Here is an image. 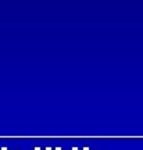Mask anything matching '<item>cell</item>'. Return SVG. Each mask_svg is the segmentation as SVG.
Returning a JSON list of instances; mask_svg holds the SVG:
<instances>
[{
	"label": "cell",
	"instance_id": "cell-2",
	"mask_svg": "<svg viewBox=\"0 0 143 150\" xmlns=\"http://www.w3.org/2000/svg\"><path fill=\"white\" fill-rule=\"evenodd\" d=\"M84 150H89V149H88V147H85V149H84Z\"/></svg>",
	"mask_w": 143,
	"mask_h": 150
},
{
	"label": "cell",
	"instance_id": "cell-1",
	"mask_svg": "<svg viewBox=\"0 0 143 150\" xmlns=\"http://www.w3.org/2000/svg\"><path fill=\"white\" fill-rule=\"evenodd\" d=\"M72 150H78V149H76V147H74V149H72Z\"/></svg>",
	"mask_w": 143,
	"mask_h": 150
}]
</instances>
